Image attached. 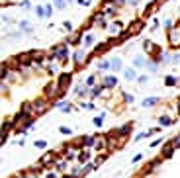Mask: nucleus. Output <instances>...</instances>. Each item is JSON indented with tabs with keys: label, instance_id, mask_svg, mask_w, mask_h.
Listing matches in <instances>:
<instances>
[{
	"label": "nucleus",
	"instance_id": "1",
	"mask_svg": "<svg viewBox=\"0 0 180 178\" xmlns=\"http://www.w3.org/2000/svg\"><path fill=\"white\" fill-rule=\"evenodd\" d=\"M63 90L59 86V82H51V84L45 86V98H57V96H63Z\"/></svg>",
	"mask_w": 180,
	"mask_h": 178
},
{
	"label": "nucleus",
	"instance_id": "2",
	"mask_svg": "<svg viewBox=\"0 0 180 178\" xmlns=\"http://www.w3.org/2000/svg\"><path fill=\"white\" fill-rule=\"evenodd\" d=\"M31 106H33V114H35V116H39V114H43V112H45V110L49 108V106H47V100H45V98L33 100V102H31Z\"/></svg>",
	"mask_w": 180,
	"mask_h": 178
},
{
	"label": "nucleus",
	"instance_id": "3",
	"mask_svg": "<svg viewBox=\"0 0 180 178\" xmlns=\"http://www.w3.org/2000/svg\"><path fill=\"white\" fill-rule=\"evenodd\" d=\"M53 59H57V61H67V59H69V49H67L65 45H63L61 49H55V51H53L51 61H53Z\"/></svg>",
	"mask_w": 180,
	"mask_h": 178
},
{
	"label": "nucleus",
	"instance_id": "4",
	"mask_svg": "<svg viewBox=\"0 0 180 178\" xmlns=\"http://www.w3.org/2000/svg\"><path fill=\"white\" fill-rule=\"evenodd\" d=\"M168 41H170L172 45H180V28L168 29Z\"/></svg>",
	"mask_w": 180,
	"mask_h": 178
},
{
	"label": "nucleus",
	"instance_id": "5",
	"mask_svg": "<svg viewBox=\"0 0 180 178\" xmlns=\"http://www.w3.org/2000/svg\"><path fill=\"white\" fill-rule=\"evenodd\" d=\"M71 80H72V75H69V73H65V75H61V76H59V80H57V82H59V86H61V90H63V92H65V86H69V84H71Z\"/></svg>",
	"mask_w": 180,
	"mask_h": 178
},
{
	"label": "nucleus",
	"instance_id": "6",
	"mask_svg": "<svg viewBox=\"0 0 180 178\" xmlns=\"http://www.w3.org/2000/svg\"><path fill=\"white\" fill-rule=\"evenodd\" d=\"M131 131V123H125V125H121L118 129V131H116V135L118 137H121V139H125V135H127V133Z\"/></svg>",
	"mask_w": 180,
	"mask_h": 178
},
{
	"label": "nucleus",
	"instance_id": "7",
	"mask_svg": "<svg viewBox=\"0 0 180 178\" xmlns=\"http://www.w3.org/2000/svg\"><path fill=\"white\" fill-rule=\"evenodd\" d=\"M49 163H55V155L53 153H45L41 157V160H39V164H49Z\"/></svg>",
	"mask_w": 180,
	"mask_h": 178
},
{
	"label": "nucleus",
	"instance_id": "8",
	"mask_svg": "<svg viewBox=\"0 0 180 178\" xmlns=\"http://www.w3.org/2000/svg\"><path fill=\"white\" fill-rule=\"evenodd\" d=\"M116 84H118L116 76H106V78H104V88H114Z\"/></svg>",
	"mask_w": 180,
	"mask_h": 178
},
{
	"label": "nucleus",
	"instance_id": "9",
	"mask_svg": "<svg viewBox=\"0 0 180 178\" xmlns=\"http://www.w3.org/2000/svg\"><path fill=\"white\" fill-rule=\"evenodd\" d=\"M172 153H174V145H172V143L165 145V149H162V157H165V159H168V157H172Z\"/></svg>",
	"mask_w": 180,
	"mask_h": 178
},
{
	"label": "nucleus",
	"instance_id": "10",
	"mask_svg": "<svg viewBox=\"0 0 180 178\" xmlns=\"http://www.w3.org/2000/svg\"><path fill=\"white\" fill-rule=\"evenodd\" d=\"M55 108L63 110V112H71V104H69V102H57V104H55Z\"/></svg>",
	"mask_w": 180,
	"mask_h": 178
},
{
	"label": "nucleus",
	"instance_id": "11",
	"mask_svg": "<svg viewBox=\"0 0 180 178\" xmlns=\"http://www.w3.org/2000/svg\"><path fill=\"white\" fill-rule=\"evenodd\" d=\"M67 168H69V160H67V159H63V160H59V163H57V170H61V172H63V170H67Z\"/></svg>",
	"mask_w": 180,
	"mask_h": 178
},
{
	"label": "nucleus",
	"instance_id": "12",
	"mask_svg": "<svg viewBox=\"0 0 180 178\" xmlns=\"http://www.w3.org/2000/svg\"><path fill=\"white\" fill-rule=\"evenodd\" d=\"M82 59H84V51H76L75 53V63L76 65H80V63H84Z\"/></svg>",
	"mask_w": 180,
	"mask_h": 178
},
{
	"label": "nucleus",
	"instance_id": "13",
	"mask_svg": "<svg viewBox=\"0 0 180 178\" xmlns=\"http://www.w3.org/2000/svg\"><path fill=\"white\" fill-rule=\"evenodd\" d=\"M84 145H86V147H92V145H96V137H92V135H86V137H84Z\"/></svg>",
	"mask_w": 180,
	"mask_h": 178
},
{
	"label": "nucleus",
	"instance_id": "14",
	"mask_svg": "<svg viewBox=\"0 0 180 178\" xmlns=\"http://www.w3.org/2000/svg\"><path fill=\"white\" fill-rule=\"evenodd\" d=\"M159 102V98H147V100H143V106H145V108H151L153 104H157Z\"/></svg>",
	"mask_w": 180,
	"mask_h": 178
},
{
	"label": "nucleus",
	"instance_id": "15",
	"mask_svg": "<svg viewBox=\"0 0 180 178\" xmlns=\"http://www.w3.org/2000/svg\"><path fill=\"white\" fill-rule=\"evenodd\" d=\"M135 76L137 75H135V70L133 69H125V78L127 80H135Z\"/></svg>",
	"mask_w": 180,
	"mask_h": 178
},
{
	"label": "nucleus",
	"instance_id": "16",
	"mask_svg": "<svg viewBox=\"0 0 180 178\" xmlns=\"http://www.w3.org/2000/svg\"><path fill=\"white\" fill-rule=\"evenodd\" d=\"M159 123H161V125H172V119H170V117H166V116H162L161 117V119H159Z\"/></svg>",
	"mask_w": 180,
	"mask_h": 178
},
{
	"label": "nucleus",
	"instance_id": "17",
	"mask_svg": "<svg viewBox=\"0 0 180 178\" xmlns=\"http://www.w3.org/2000/svg\"><path fill=\"white\" fill-rule=\"evenodd\" d=\"M88 159H90V153H88V151H82L80 155H78V160H80V163H86Z\"/></svg>",
	"mask_w": 180,
	"mask_h": 178
},
{
	"label": "nucleus",
	"instance_id": "18",
	"mask_svg": "<svg viewBox=\"0 0 180 178\" xmlns=\"http://www.w3.org/2000/svg\"><path fill=\"white\" fill-rule=\"evenodd\" d=\"M102 90H104V84L94 86V88H92V96H100V94H102Z\"/></svg>",
	"mask_w": 180,
	"mask_h": 178
},
{
	"label": "nucleus",
	"instance_id": "19",
	"mask_svg": "<svg viewBox=\"0 0 180 178\" xmlns=\"http://www.w3.org/2000/svg\"><path fill=\"white\" fill-rule=\"evenodd\" d=\"M106 49H108V43H102V45H98V47H96V49H94V53H96V55H98V53H104Z\"/></svg>",
	"mask_w": 180,
	"mask_h": 178
},
{
	"label": "nucleus",
	"instance_id": "20",
	"mask_svg": "<svg viewBox=\"0 0 180 178\" xmlns=\"http://www.w3.org/2000/svg\"><path fill=\"white\" fill-rule=\"evenodd\" d=\"M141 26H143L141 22H133V26H131V28H133V29H131V33H137L139 29H141Z\"/></svg>",
	"mask_w": 180,
	"mask_h": 178
},
{
	"label": "nucleus",
	"instance_id": "21",
	"mask_svg": "<svg viewBox=\"0 0 180 178\" xmlns=\"http://www.w3.org/2000/svg\"><path fill=\"white\" fill-rule=\"evenodd\" d=\"M143 47H145V49H147L149 53H151V51H155V45H153V41H145V43H143Z\"/></svg>",
	"mask_w": 180,
	"mask_h": 178
},
{
	"label": "nucleus",
	"instance_id": "22",
	"mask_svg": "<svg viewBox=\"0 0 180 178\" xmlns=\"http://www.w3.org/2000/svg\"><path fill=\"white\" fill-rule=\"evenodd\" d=\"M112 69H114V70H119V69H121V61H119V59L112 61Z\"/></svg>",
	"mask_w": 180,
	"mask_h": 178
},
{
	"label": "nucleus",
	"instance_id": "23",
	"mask_svg": "<svg viewBox=\"0 0 180 178\" xmlns=\"http://www.w3.org/2000/svg\"><path fill=\"white\" fill-rule=\"evenodd\" d=\"M35 12H37V16H47V12H45V6H37V8H35Z\"/></svg>",
	"mask_w": 180,
	"mask_h": 178
},
{
	"label": "nucleus",
	"instance_id": "24",
	"mask_svg": "<svg viewBox=\"0 0 180 178\" xmlns=\"http://www.w3.org/2000/svg\"><path fill=\"white\" fill-rule=\"evenodd\" d=\"M119 29H121V23H114V26H112V33H114V35H118Z\"/></svg>",
	"mask_w": 180,
	"mask_h": 178
},
{
	"label": "nucleus",
	"instance_id": "25",
	"mask_svg": "<svg viewBox=\"0 0 180 178\" xmlns=\"http://www.w3.org/2000/svg\"><path fill=\"white\" fill-rule=\"evenodd\" d=\"M108 67H112V63H108V61H102V63H98V69H100V70L108 69Z\"/></svg>",
	"mask_w": 180,
	"mask_h": 178
},
{
	"label": "nucleus",
	"instance_id": "26",
	"mask_svg": "<svg viewBox=\"0 0 180 178\" xmlns=\"http://www.w3.org/2000/svg\"><path fill=\"white\" fill-rule=\"evenodd\" d=\"M102 123H104V119H102V116L94 117V125H96V127H102Z\"/></svg>",
	"mask_w": 180,
	"mask_h": 178
},
{
	"label": "nucleus",
	"instance_id": "27",
	"mask_svg": "<svg viewBox=\"0 0 180 178\" xmlns=\"http://www.w3.org/2000/svg\"><path fill=\"white\" fill-rule=\"evenodd\" d=\"M92 41H94V37H92V35H86V37H84V45H86V47L92 45Z\"/></svg>",
	"mask_w": 180,
	"mask_h": 178
},
{
	"label": "nucleus",
	"instance_id": "28",
	"mask_svg": "<svg viewBox=\"0 0 180 178\" xmlns=\"http://www.w3.org/2000/svg\"><path fill=\"white\" fill-rule=\"evenodd\" d=\"M35 147H37V149H45L47 143H45V141H35Z\"/></svg>",
	"mask_w": 180,
	"mask_h": 178
},
{
	"label": "nucleus",
	"instance_id": "29",
	"mask_svg": "<svg viewBox=\"0 0 180 178\" xmlns=\"http://www.w3.org/2000/svg\"><path fill=\"white\" fill-rule=\"evenodd\" d=\"M59 131H61V133H63V135H71V133H72V131H71V129H69V127H65V125H63V127H61V129H59Z\"/></svg>",
	"mask_w": 180,
	"mask_h": 178
},
{
	"label": "nucleus",
	"instance_id": "30",
	"mask_svg": "<svg viewBox=\"0 0 180 178\" xmlns=\"http://www.w3.org/2000/svg\"><path fill=\"white\" fill-rule=\"evenodd\" d=\"M166 84H168V86L176 84V78H174V76H168V78H166Z\"/></svg>",
	"mask_w": 180,
	"mask_h": 178
},
{
	"label": "nucleus",
	"instance_id": "31",
	"mask_svg": "<svg viewBox=\"0 0 180 178\" xmlns=\"http://www.w3.org/2000/svg\"><path fill=\"white\" fill-rule=\"evenodd\" d=\"M20 28L24 29V31H29V23L28 22H22V23H20Z\"/></svg>",
	"mask_w": 180,
	"mask_h": 178
},
{
	"label": "nucleus",
	"instance_id": "32",
	"mask_svg": "<svg viewBox=\"0 0 180 178\" xmlns=\"http://www.w3.org/2000/svg\"><path fill=\"white\" fill-rule=\"evenodd\" d=\"M170 143H172V145H174V149H176V147H180V135L176 137V139H172Z\"/></svg>",
	"mask_w": 180,
	"mask_h": 178
},
{
	"label": "nucleus",
	"instance_id": "33",
	"mask_svg": "<svg viewBox=\"0 0 180 178\" xmlns=\"http://www.w3.org/2000/svg\"><path fill=\"white\" fill-rule=\"evenodd\" d=\"M45 12H47V16H51V14H53V6L47 4V6H45Z\"/></svg>",
	"mask_w": 180,
	"mask_h": 178
},
{
	"label": "nucleus",
	"instance_id": "34",
	"mask_svg": "<svg viewBox=\"0 0 180 178\" xmlns=\"http://www.w3.org/2000/svg\"><path fill=\"white\" fill-rule=\"evenodd\" d=\"M94 80H96V76H94V75H90L88 80H86V84H94Z\"/></svg>",
	"mask_w": 180,
	"mask_h": 178
},
{
	"label": "nucleus",
	"instance_id": "35",
	"mask_svg": "<svg viewBox=\"0 0 180 178\" xmlns=\"http://www.w3.org/2000/svg\"><path fill=\"white\" fill-rule=\"evenodd\" d=\"M55 4H57L59 8H63V6H65V0H55Z\"/></svg>",
	"mask_w": 180,
	"mask_h": 178
},
{
	"label": "nucleus",
	"instance_id": "36",
	"mask_svg": "<svg viewBox=\"0 0 180 178\" xmlns=\"http://www.w3.org/2000/svg\"><path fill=\"white\" fill-rule=\"evenodd\" d=\"M125 102H129V104L133 102V96H131V94H125Z\"/></svg>",
	"mask_w": 180,
	"mask_h": 178
},
{
	"label": "nucleus",
	"instance_id": "37",
	"mask_svg": "<svg viewBox=\"0 0 180 178\" xmlns=\"http://www.w3.org/2000/svg\"><path fill=\"white\" fill-rule=\"evenodd\" d=\"M161 141H162V139H155V141H153V143H151V147H157V145H159V143H161Z\"/></svg>",
	"mask_w": 180,
	"mask_h": 178
},
{
	"label": "nucleus",
	"instance_id": "38",
	"mask_svg": "<svg viewBox=\"0 0 180 178\" xmlns=\"http://www.w3.org/2000/svg\"><path fill=\"white\" fill-rule=\"evenodd\" d=\"M47 178H57V174H55V172H49V174H47Z\"/></svg>",
	"mask_w": 180,
	"mask_h": 178
},
{
	"label": "nucleus",
	"instance_id": "39",
	"mask_svg": "<svg viewBox=\"0 0 180 178\" xmlns=\"http://www.w3.org/2000/svg\"><path fill=\"white\" fill-rule=\"evenodd\" d=\"M26 178H37V176H33V174H26Z\"/></svg>",
	"mask_w": 180,
	"mask_h": 178
},
{
	"label": "nucleus",
	"instance_id": "40",
	"mask_svg": "<svg viewBox=\"0 0 180 178\" xmlns=\"http://www.w3.org/2000/svg\"><path fill=\"white\" fill-rule=\"evenodd\" d=\"M65 178H76V176H75V174H69V176H65Z\"/></svg>",
	"mask_w": 180,
	"mask_h": 178
},
{
	"label": "nucleus",
	"instance_id": "41",
	"mask_svg": "<svg viewBox=\"0 0 180 178\" xmlns=\"http://www.w3.org/2000/svg\"><path fill=\"white\" fill-rule=\"evenodd\" d=\"M178 114H180V104H178Z\"/></svg>",
	"mask_w": 180,
	"mask_h": 178
},
{
	"label": "nucleus",
	"instance_id": "42",
	"mask_svg": "<svg viewBox=\"0 0 180 178\" xmlns=\"http://www.w3.org/2000/svg\"><path fill=\"white\" fill-rule=\"evenodd\" d=\"M67 2H71V0H67Z\"/></svg>",
	"mask_w": 180,
	"mask_h": 178
}]
</instances>
